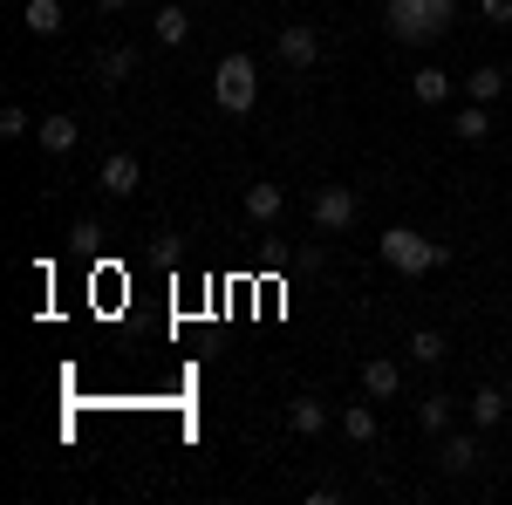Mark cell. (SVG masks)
I'll return each mask as SVG.
<instances>
[{"mask_svg": "<svg viewBox=\"0 0 512 505\" xmlns=\"http://www.w3.org/2000/svg\"><path fill=\"white\" fill-rule=\"evenodd\" d=\"M355 212H362L355 185H315V226H321V233H349Z\"/></svg>", "mask_w": 512, "mask_h": 505, "instance_id": "cell-5", "label": "cell"}, {"mask_svg": "<svg viewBox=\"0 0 512 505\" xmlns=\"http://www.w3.org/2000/svg\"><path fill=\"white\" fill-rule=\"evenodd\" d=\"M274 55H280V69L308 76V69L321 62V28H315V21H287V28H280V41H274Z\"/></svg>", "mask_w": 512, "mask_h": 505, "instance_id": "cell-4", "label": "cell"}, {"mask_svg": "<svg viewBox=\"0 0 512 505\" xmlns=\"http://www.w3.org/2000/svg\"><path fill=\"white\" fill-rule=\"evenodd\" d=\"M478 458H485V451H478V437H451V430L437 437V465L451 471V478H465V471H478Z\"/></svg>", "mask_w": 512, "mask_h": 505, "instance_id": "cell-7", "label": "cell"}, {"mask_svg": "<svg viewBox=\"0 0 512 505\" xmlns=\"http://www.w3.org/2000/svg\"><path fill=\"white\" fill-rule=\"evenodd\" d=\"M465 410H472V424H478V430L506 424V410H512V396H506V383H499V389H478V396H472V403H465Z\"/></svg>", "mask_w": 512, "mask_h": 505, "instance_id": "cell-15", "label": "cell"}, {"mask_svg": "<svg viewBox=\"0 0 512 505\" xmlns=\"http://www.w3.org/2000/svg\"><path fill=\"white\" fill-rule=\"evenodd\" d=\"M151 35H158L164 48H178V41L192 35V14H185V0H171V7H158V14H151Z\"/></svg>", "mask_w": 512, "mask_h": 505, "instance_id": "cell-14", "label": "cell"}, {"mask_svg": "<svg viewBox=\"0 0 512 505\" xmlns=\"http://www.w3.org/2000/svg\"><path fill=\"white\" fill-rule=\"evenodd\" d=\"M478 21H485V28H506V21H512V0H478Z\"/></svg>", "mask_w": 512, "mask_h": 505, "instance_id": "cell-23", "label": "cell"}, {"mask_svg": "<svg viewBox=\"0 0 512 505\" xmlns=\"http://www.w3.org/2000/svg\"><path fill=\"white\" fill-rule=\"evenodd\" d=\"M396 389H403V369H396L390 355H369V362H362V396H376V403H390Z\"/></svg>", "mask_w": 512, "mask_h": 505, "instance_id": "cell-9", "label": "cell"}, {"mask_svg": "<svg viewBox=\"0 0 512 505\" xmlns=\"http://www.w3.org/2000/svg\"><path fill=\"white\" fill-rule=\"evenodd\" d=\"M239 205H246V219H253V226H274L280 212H287V192L260 178V185H246V198H239Z\"/></svg>", "mask_w": 512, "mask_h": 505, "instance_id": "cell-8", "label": "cell"}, {"mask_svg": "<svg viewBox=\"0 0 512 505\" xmlns=\"http://www.w3.org/2000/svg\"><path fill=\"white\" fill-rule=\"evenodd\" d=\"M21 28L28 35H41V41H55L69 21H62V0H21Z\"/></svg>", "mask_w": 512, "mask_h": 505, "instance_id": "cell-11", "label": "cell"}, {"mask_svg": "<svg viewBox=\"0 0 512 505\" xmlns=\"http://www.w3.org/2000/svg\"><path fill=\"white\" fill-rule=\"evenodd\" d=\"M0 137H7V144H21V137H35V117H28L21 103H7V110H0Z\"/></svg>", "mask_w": 512, "mask_h": 505, "instance_id": "cell-22", "label": "cell"}, {"mask_svg": "<svg viewBox=\"0 0 512 505\" xmlns=\"http://www.w3.org/2000/svg\"><path fill=\"white\" fill-rule=\"evenodd\" d=\"M410 96H417V103H424V110H437V103H451V76H444V69H431V62H424V69H417V76H410Z\"/></svg>", "mask_w": 512, "mask_h": 505, "instance_id": "cell-18", "label": "cell"}, {"mask_svg": "<svg viewBox=\"0 0 512 505\" xmlns=\"http://www.w3.org/2000/svg\"><path fill=\"white\" fill-rule=\"evenodd\" d=\"M506 396H512V376H506Z\"/></svg>", "mask_w": 512, "mask_h": 505, "instance_id": "cell-25", "label": "cell"}, {"mask_svg": "<svg viewBox=\"0 0 512 505\" xmlns=\"http://www.w3.org/2000/svg\"><path fill=\"white\" fill-rule=\"evenodd\" d=\"M96 7H130V0H96Z\"/></svg>", "mask_w": 512, "mask_h": 505, "instance_id": "cell-24", "label": "cell"}, {"mask_svg": "<svg viewBox=\"0 0 512 505\" xmlns=\"http://www.w3.org/2000/svg\"><path fill=\"white\" fill-rule=\"evenodd\" d=\"M410 355H417V362H424V369H437V362H444V355H451V342H444V335H437V328H417V335H410Z\"/></svg>", "mask_w": 512, "mask_h": 505, "instance_id": "cell-21", "label": "cell"}, {"mask_svg": "<svg viewBox=\"0 0 512 505\" xmlns=\"http://www.w3.org/2000/svg\"><path fill=\"white\" fill-rule=\"evenodd\" d=\"M465 96H472V103H499V96H506V69H499V62H478L472 76H465Z\"/></svg>", "mask_w": 512, "mask_h": 505, "instance_id": "cell-17", "label": "cell"}, {"mask_svg": "<svg viewBox=\"0 0 512 505\" xmlns=\"http://www.w3.org/2000/svg\"><path fill=\"white\" fill-rule=\"evenodd\" d=\"M383 21H390V35L403 41V48H431V41L451 35L458 0H390V7H383Z\"/></svg>", "mask_w": 512, "mask_h": 505, "instance_id": "cell-1", "label": "cell"}, {"mask_svg": "<svg viewBox=\"0 0 512 505\" xmlns=\"http://www.w3.org/2000/svg\"><path fill=\"white\" fill-rule=\"evenodd\" d=\"M287 430H294V437H321V430H328V403L294 396V403H287Z\"/></svg>", "mask_w": 512, "mask_h": 505, "instance_id": "cell-12", "label": "cell"}, {"mask_svg": "<svg viewBox=\"0 0 512 505\" xmlns=\"http://www.w3.org/2000/svg\"><path fill=\"white\" fill-rule=\"evenodd\" d=\"M417 430H424V437H444V430H451V396H424V403H417Z\"/></svg>", "mask_w": 512, "mask_h": 505, "instance_id": "cell-20", "label": "cell"}, {"mask_svg": "<svg viewBox=\"0 0 512 505\" xmlns=\"http://www.w3.org/2000/svg\"><path fill=\"white\" fill-rule=\"evenodd\" d=\"M96 185H103V192H110V198H130V192H137V185H144V164H137V157H130V151L103 157V171H96Z\"/></svg>", "mask_w": 512, "mask_h": 505, "instance_id": "cell-6", "label": "cell"}, {"mask_svg": "<svg viewBox=\"0 0 512 505\" xmlns=\"http://www.w3.org/2000/svg\"><path fill=\"white\" fill-rule=\"evenodd\" d=\"M376 253H383V267L403 273V280H417V273H431V267L451 260V246H444V239H424L417 226H390V233L376 239Z\"/></svg>", "mask_w": 512, "mask_h": 505, "instance_id": "cell-2", "label": "cell"}, {"mask_svg": "<svg viewBox=\"0 0 512 505\" xmlns=\"http://www.w3.org/2000/svg\"><path fill=\"white\" fill-rule=\"evenodd\" d=\"M376 396H362V403H349V410H342V437H349V444H376Z\"/></svg>", "mask_w": 512, "mask_h": 505, "instance_id": "cell-13", "label": "cell"}, {"mask_svg": "<svg viewBox=\"0 0 512 505\" xmlns=\"http://www.w3.org/2000/svg\"><path fill=\"white\" fill-rule=\"evenodd\" d=\"M451 137H458V144H485V137H492V117H485V103H465V110L451 117Z\"/></svg>", "mask_w": 512, "mask_h": 505, "instance_id": "cell-19", "label": "cell"}, {"mask_svg": "<svg viewBox=\"0 0 512 505\" xmlns=\"http://www.w3.org/2000/svg\"><path fill=\"white\" fill-rule=\"evenodd\" d=\"M137 76V48H103V55H96V82H103V89H117V82H130Z\"/></svg>", "mask_w": 512, "mask_h": 505, "instance_id": "cell-16", "label": "cell"}, {"mask_svg": "<svg viewBox=\"0 0 512 505\" xmlns=\"http://www.w3.org/2000/svg\"><path fill=\"white\" fill-rule=\"evenodd\" d=\"M35 137H41V151H55V157H69L82 144V123L76 117H62V110H55V117H41L35 123Z\"/></svg>", "mask_w": 512, "mask_h": 505, "instance_id": "cell-10", "label": "cell"}, {"mask_svg": "<svg viewBox=\"0 0 512 505\" xmlns=\"http://www.w3.org/2000/svg\"><path fill=\"white\" fill-rule=\"evenodd\" d=\"M212 96H219L226 117H246V110L260 103V62H253V55H226V62L212 69Z\"/></svg>", "mask_w": 512, "mask_h": 505, "instance_id": "cell-3", "label": "cell"}]
</instances>
